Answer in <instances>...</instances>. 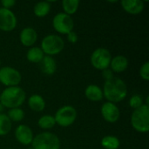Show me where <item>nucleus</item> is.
Wrapping results in <instances>:
<instances>
[{"mask_svg": "<svg viewBox=\"0 0 149 149\" xmlns=\"http://www.w3.org/2000/svg\"><path fill=\"white\" fill-rule=\"evenodd\" d=\"M102 92L103 97H105L108 102L115 104L126 99L127 95V86L121 79L113 77L109 80H106Z\"/></svg>", "mask_w": 149, "mask_h": 149, "instance_id": "nucleus-1", "label": "nucleus"}, {"mask_svg": "<svg viewBox=\"0 0 149 149\" xmlns=\"http://www.w3.org/2000/svg\"><path fill=\"white\" fill-rule=\"evenodd\" d=\"M25 98V92L20 86L7 87L0 95V103L9 109L17 108L24 104Z\"/></svg>", "mask_w": 149, "mask_h": 149, "instance_id": "nucleus-2", "label": "nucleus"}, {"mask_svg": "<svg viewBox=\"0 0 149 149\" xmlns=\"http://www.w3.org/2000/svg\"><path fill=\"white\" fill-rule=\"evenodd\" d=\"M131 125L134 130L140 133H148L149 131V106L142 105L134 109L131 116Z\"/></svg>", "mask_w": 149, "mask_h": 149, "instance_id": "nucleus-3", "label": "nucleus"}, {"mask_svg": "<svg viewBox=\"0 0 149 149\" xmlns=\"http://www.w3.org/2000/svg\"><path fill=\"white\" fill-rule=\"evenodd\" d=\"M31 148L33 149H60V141L54 134L45 132L33 138Z\"/></svg>", "mask_w": 149, "mask_h": 149, "instance_id": "nucleus-4", "label": "nucleus"}, {"mask_svg": "<svg viewBox=\"0 0 149 149\" xmlns=\"http://www.w3.org/2000/svg\"><path fill=\"white\" fill-rule=\"evenodd\" d=\"M65 47L63 38L58 35L50 34L45 36L41 42V50L46 56H53L60 53Z\"/></svg>", "mask_w": 149, "mask_h": 149, "instance_id": "nucleus-5", "label": "nucleus"}, {"mask_svg": "<svg viewBox=\"0 0 149 149\" xmlns=\"http://www.w3.org/2000/svg\"><path fill=\"white\" fill-rule=\"evenodd\" d=\"M77 118V111L72 106H64L60 107L55 113L54 119L56 124L61 127H70L74 123Z\"/></svg>", "mask_w": 149, "mask_h": 149, "instance_id": "nucleus-6", "label": "nucleus"}, {"mask_svg": "<svg viewBox=\"0 0 149 149\" xmlns=\"http://www.w3.org/2000/svg\"><path fill=\"white\" fill-rule=\"evenodd\" d=\"M112 60V55L110 52L106 48H98L91 55V64L97 69L104 71L110 66Z\"/></svg>", "mask_w": 149, "mask_h": 149, "instance_id": "nucleus-7", "label": "nucleus"}, {"mask_svg": "<svg viewBox=\"0 0 149 149\" xmlns=\"http://www.w3.org/2000/svg\"><path fill=\"white\" fill-rule=\"evenodd\" d=\"M52 25L54 30L58 33L67 35L69 32L72 31L74 23L71 16L64 12H59L54 16L52 20Z\"/></svg>", "mask_w": 149, "mask_h": 149, "instance_id": "nucleus-8", "label": "nucleus"}, {"mask_svg": "<svg viewBox=\"0 0 149 149\" xmlns=\"http://www.w3.org/2000/svg\"><path fill=\"white\" fill-rule=\"evenodd\" d=\"M22 80L21 73L15 68L10 66H3L0 68V82L8 87L18 86Z\"/></svg>", "mask_w": 149, "mask_h": 149, "instance_id": "nucleus-9", "label": "nucleus"}, {"mask_svg": "<svg viewBox=\"0 0 149 149\" xmlns=\"http://www.w3.org/2000/svg\"><path fill=\"white\" fill-rule=\"evenodd\" d=\"M17 17L10 10L0 8V30L11 31L17 26Z\"/></svg>", "mask_w": 149, "mask_h": 149, "instance_id": "nucleus-10", "label": "nucleus"}, {"mask_svg": "<svg viewBox=\"0 0 149 149\" xmlns=\"http://www.w3.org/2000/svg\"><path fill=\"white\" fill-rule=\"evenodd\" d=\"M102 117L109 123H114L119 120L120 117V111L119 107L112 102H106L102 105L100 109Z\"/></svg>", "mask_w": 149, "mask_h": 149, "instance_id": "nucleus-11", "label": "nucleus"}, {"mask_svg": "<svg viewBox=\"0 0 149 149\" xmlns=\"http://www.w3.org/2000/svg\"><path fill=\"white\" fill-rule=\"evenodd\" d=\"M16 140L22 145L28 146L31 144L33 141V133L31 127L27 125H19L15 130Z\"/></svg>", "mask_w": 149, "mask_h": 149, "instance_id": "nucleus-12", "label": "nucleus"}, {"mask_svg": "<svg viewBox=\"0 0 149 149\" xmlns=\"http://www.w3.org/2000/svg\"><path fill=\"white\" fill-rule=\"evenodd\" d=\"M121 6L125 11L132 15H138L144 10V2L141 0H122Z\"/></svg>", "mask_w": 149, "mask_h": 149, "instance_id": "nucleus-13", "label": "nucleus"}, {"mask_svg": "<svg viewBox=\"0 0 149 149\" xmlns=\"http://www.w3.org/2000/svg\"><path fill=\"white\" fill-rule=\"evenodd\" d=\"M20 42L23 45L26 47L32 46L37 39H38V33L37 31L31 27H25L20 32Z\"/></svg>", "mask_w": 149, "mask_h": 149, "instance_id": "nucleus-14", "label": "nucleus"}, {"mask_svg": "<svg viewBox=\"0 0 149 149\" xmlns=\"http://www.w3.org/2000/svg\"><path fill=\"white\" fill-rule=\"evenodd\" d=\"M110 67L113 72H123L128 67V59L123 55H117L116 57L112 58Z\"/></svg>", "mask_w": 149, "mask_h": 149, "instance_id": "nucleus-15", "label": "nucleus"}, {"mask_svg": "<svg viewBox=\"0 0 149 149\" xmlns=\"http://www.w3.org/2000/svg\"><path fill=\"white\" fill-rule=\"evenodd\" d=\"M40 69L46 75H52L57 70L56 60L51 56H45L40 62Z\"/></svg>", "mask_w": 149, "mask_h": 149, "instance_id": "nucleus-16", "label": "nucleus"}, {"mask_svg": "<svg viewBox=\"0 0 149 149\" xmlns=\"http://www.w3.org/2000/svg\"><path fill=\"white\" fill-rule=\"evenodd\" d=\"M85 95L86 99L93 102L100 101L103 99L102 89L96 85H89L85 90Z\"/></svg>", "mask_w": 149, "mask_h": 149, "instance_id": "nucleus-17", "label": "nucleus"}, {"mask_svg": "<svg viewBox=\"0 0 149 149\" xmlns=\"http://www.w3.org/2000/svg\"><path fill=\"white\" fill-rule=\"evenodd\" d=\"M28 106L34 112H42L45 107V101L41 95L33 94L28 99Z\"/></svg>", "mask_w": 149, "mask_h": 149, "instance_id": "nucleus-18", "label": "nucleus"}, {"mask_svg": "<svg viewBox=\"0 0 149 149\" xmlns=\"http://www.w3.org/2000/svg\"><path fill=\"white\" fill-rule=\"evenodd\" d=\"M45 57V54L40 47H31L26 53V58L29 62L40 63Z\"/></svg>", "mask_w": 149, "mask_h": 149, "instance_id": "nucleus-19", "label": "nucleus"}, {"mask_svg": "<svg viewBox=\"0 0 149 149\" xmlns=\"http://www.w3.org/2000/svg\"><path fill=\"white\" fill-rule=\"evenodd\" d=\"M51 10V4L47 1L38 2L34 5L33 11L36 17H44L48 15Z\"/></svg>", "mask_w": 149, "mask_h": 149, "instance_id": "nucleus-20", "label": "nucleus"}, {"mask_svg": "<svg viewBox=\"0 0 149 149\" xmlns=\"http://www.w3.org/2000/svg\"><path fill=\"white\" fill-rule=\"evenodd\" d=\"M120 145V140L113 135H107L101 140V146L105 149H118Z\"/></svg>", "mask_w": 149, "mask_h": 149, "instance_id": "nucleus-21", "label": "nucleus"}, {"mask_svg": "<svg viewBox=\"0 0 149 149\" xmlns=\"http://www.w3.org/2000/svg\"><path fill=\"white\" fill-rule=\"evenodd\" d=\"M79 0H64L62 2V7L64 10V13L71 16L76 13L79 9Z\"/></svg>", "mask_w": 149, "mask_h": 149, "instance_id": "nucleus-22", "label": "nucleus"}, {"mask_svg": "<svg viewBox=\"0 0 149 149\" xmlns=\"http://www.w3.org/2000/svg\"><path fill=\"white\" fill-rule=\"evenodd\" d=\"M11 121L7 114L0 113V136L8 134L11 129Z\"/></svg>", "mask_w": 149, "mask_h": 149, "instance_id": "nucleus-23", "label": "nucleus"}, {"mask_svg": "<svg viewBox=\"0 0 149 149\" xmlns=\"http://www.w3.org/2000/svg\"><path fill=\"white\" fill-rule=\"evenodd\" d=\"M38 124L40 128L46 130V129H51L54 127V126L56 125V121H55L54 116L47 114V115H43L42 117H40L38 121Z\"/></svg>", "mask_w": 149, "mask_h": 149, "instance_id": "nucleus-24", "label": "nucleus"}, {"mask_svg": "<svg viewBox=\"0 0 149 149\" xmlns=\"http://www.w3.org/2000/svg\"><path fill=\"white\" fill-rule=\"evenodd\" d=\"M7 116L10 120V121L18 122V121H21L24 119V112L20 107L12 108V109H10L9 110V112L7 113Z\"/></svg>", "mask_w": 149, "mask_h": 149, "instance_id": "nucleus-25", "label": "nucleus"}, {"mask_svg": "<svg viewBox=\"0 0 149 149\" xmlns=\"http://www.w3.org/2000/svg\"><path fill=\"white\" fill-rule=\"evenodd\" d=\"M129 105L134 109H137L141 107L142 105H144L142 96L140 94H134L129 100Z\"/></svg>", "mask_w": 149, "mask_h": 149, "instance_id": "nucleus-26", "label": "nucleus"}, {"mask_svg": "<svg viewBox=\"0 0 149 149\" xmlns=\"http://www.w3.org/2000/svg\"><path fill=\"white\" fill-rule=\"evenodd\" d=\"M140 76L142 79L148 81L149 80V63L145 62L140 68Z\"/></svg>", "mask_w": 149, "mask_h": 149, "instance_id": "nucleus-27", "label": "nucleus"}, {"mask_svg": "<svg viewBox=\"0 0 149 149\" xmlns=\"http://www.w3.org/2000/svg\"><path fill=\"white\" fill-rule=\"evenodd\" d=\"M1 4L3 5V8L10 10V8H12L16 4V1L15 0H2Z\"/></svg>", "mask_w": 149, "mask_h": 149, "instance_id": "nucleus-28", "label": "nucleus"}, {"mask_svg": "<svg viewBox=\"0 0 149 149\" xmlns=\"http://www.w3.org/2000/svg\"><path fill=\"white\" fill-rule=\"evenodd\" d=\"M67 39L70 43L72 44H75L77 43L78 39H79V37H78V34L75 32V31H71L67 34Z\"/></svg>", "mask_w": 149, "mask_h": 149, "instance_id": "nucleus-29", "label": "nucleus"}, {"mask_svg": "<svg viewBox=\"0 0 149 149\" xmlns=\"http://www.w3.org/2000/svg\"><path fill=\"white\" fill-rule=\"evenodd\" d=\"M102 75H103V77H104V79H105L106 80H109V79H111L113 78V72L112 70L109 69V68L104 70L103 72H102Z\"/></svg>", "mask_w": 149, "mask_h": 149, "instance_id": "nucleus-30", "label": "nucleus"}, {"mask_svg": "<svg viewBox=\"0 0 149 149\" xmlns=\"http://www.w3.org/2000/svg\"><path fill=\"white\" fill-rule=\"evenodd\" d=\"M3 108H4V107H3V106L0 103V113H3L2 112L3 111Z\"/></svg>", "mask_w": 149, "mask_h": 149, "instance_id": "nucleus-31", "label": "nucleus"}, {"mask_svg": "<svg viewBox=\"0 0 149 149\" xmlns=\"http://www.w3.org/2000/svg\"><path fill=\"white\" fill-rule=\"evenodd\" d=\"M0 68H1V60H0Z\"/></svg>", "mask_w": 149, "mask_h": 149, "instance_id": "nucleus-32", "label": "nucleus"}, {"mask_svg": "<svg viewBox=\"0 0 149 149\" xmlns=\"http://www.w3.org/2000/svg\"><path fill=\"white\" fill-rule=\"evenodd\" d=\"M27 149H33L32 148H27Z\"/></svg>", "mask_w": 149, "mask_h": 149, "instance_id": "nucleus-33", "label": "nucleus"}]
</instances>
